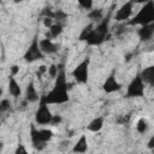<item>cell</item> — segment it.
<instances>
[{
	"instance_id": "1",
	"label": "cell",
	"mask_w": 154,
	"mask_h": 154,
	"mask_svg": "<svg viewBox=\"0 0 154 154\" xmlns=\"http://www.w3.org/2000/svg\"><path fill=\"white\" fill-rule=\"evenodd\" d=\"M59 65V72L54 78V84L52 89L45 94V99L49 105H63L70 101L69 94V82L66 78V70L63 64Z\"/></svg>"
},
{
	"instance_id": "2",
	"label": "cell",
	"mask_w": 154,
	"mask_h": 154,
	"mask_svg": "<svg viewBox=\"0 0 154 154\" xmlns=\"http://www.w3.org/2000/svg\"><path fill=\"white\" fill-rule=\"evenodd\" d=\"M109 34V17H103L96 25L93 26L85 43L88 46H100L102 45Z\"/></svg>"
},
{
	"instance_id": "3",
	"label": "cell",
	"mask_w": 154,
	"mask_h": 154,
	"mask_svg": "<svg viewBox=\"0 0 154 154\" xmlns=\"http://www.w3.org/2000/svg\"><path fill=\"white\" fill-rule=\"evenodd\" d=\"M154 23V0H149L141 6V8L136 12V14L130 18L126 24L128 25H147Z\"/></svg>"
},
{
	"instance_id": "4",
	"label": "cell",
	"mask_w": 154,
	"mask_h": 154,
	"mask_svg": "<svg viewBox=\"0 0 154 154\" xmlns=\"http://www.w3.org/2000/svg\"><path fill=\"white\" fill-rule=\"evenodd\" d=\"M53 131L47 128H37L35 124L30 125V140L31 144L36 150H42L46 148L47 143L52 140Z\"/></svg>"
},
{
	"instance_id": "5",
	"label": "cell",
	"mask_w": 154,
	"mask_h": 154,
	"mask_svg": "<svg viewBox=\"0 0 154 154\" xmlns=\"http://www.w3.org/2000/svg\"><path fill=\"white\" fill-rule=\"evenodd\" d=\"M53 113L49 108V103L46 101L45 99V94L40 96V100H38V106H37V109L35 111V123L37 125H51V122H52V118H53Z\"/></svg>"
},
{
	"instance_id": "6",
	"label": "cell",
	"mask_w": 154,
	"mask_h": 154,
	"mask_svg": "<svg viewBox=\"0 0 154 154\" xmlns=\"http://www.w3.org/2000/svg\"><path fill=\"white\" fill-rule=\"evenodd\" d=\"M89 66H90V58L85 57L81 60L71 71V77L77 84H87L89 81Z\"/></svg>"
},
{
	"instance_id": "7",
	"label": "cell",
	"mask_w": 154,
	"mask_h": 154,
	"mask_svg": "<svg viewBox=\"0 0 154 154\" xmlns=\"http://www.w3.org/2000/svg\"><path fill=\"white\" fill-rule=\"evenodd\" d=\"M146 91V83L143 82L140 72L136 73V76L130 81V83L126 87V94L125 96L129 99H136V97H143Z\"/></svg>"
},
{
	"instance_id": "8",
	"label": "cell",
	"mask_w": 154,
	"mask_h": 154,
	"mask_svg": "<svg viewBox=\"0 0 154 154\" xmlns=\"http://www.w3.org/2000/svg\"><path fill=\"white\" fill-rule=\"evenodd\" d=\"M45 58V53L41 51V47H40V40H38V36L37 34L32 37L29 47L26 48L24 55H23V59L26 61V63H35L37 60H42Z\"/></svg>"
},
{
	"instance_id": "9",
	"label": "cell",
	"mask_w": 154,
	"mask_h": 154,
	"mask_svg": "<svg viewBox=\"0 0 154 154\" xmlns=\"http://www.w3.org/2000/svg\"><path fill=\"white\" fill-rule=\"evenodd\" d=\"M134 5H135V4H134L132 0H129V1L124 2V4L117 10V12H116V14H114V19H116L117 22H119V23H122V22H128V20L131 18V16H132Z\"/></svg>"
},
{
	"instance_id": "10",
	"label": "cell",
	"mask_w": 154,
	"mask_h": 154,
	"mask_svg": "<svg viewBox=\"0 0 154 154\" xmlns=\"http://www.w3.org/2000/svg\"><path fill=\"white\" fill-rule=\"evenodd\" d=\"M120 89H122V84L118 82V79L116 77V72L112 71L108 75V77H106L105 82L102 83V90L106 94H112V93L119 91Z\"/></svg>"
},
{
	"instance_id": "11",
	"label": "cell",
	"mask_w": 154,
	"mask_h": 154,
	"mask_svg": "<svg viewBox=\"0 0 154 154\" xmlns=\"http://www.w3.org/2000/svg\"><path fill=\"white\" fill-rule=\"evenodd\" d=\"M137 36L141 42L150 41L154 36V23H150L147 25H141L140 29L137 30Z\"/></svg>"
},
{
	"instance_id": "12",
	"label": "cell",
	"mask_w": 154,
	"mask_h": 154,
	"mask_svg": "<svg viewBox=\"0 0 154 154\" xmlns=\"http://www.w3.org/2000/svg\"><path fill=\"white\" fill-rule=\"evenodd\" d=\"M24 100H26L28 102H36L40 100L38 93L36 90L35 87V82L31 79L28 82L26 87H25V91H24Z\"/></svg>"
},
{
	"instance_id": "13",
	"label": "cell",
	"mask_w": 154,
	"mask_h": 154,
	"mask_svg": "<svg viewBox=\"0 0 154 154\" xmlns=\"http://www.w3.org/2000/svg\"><path fill=\"white\" fill-rule=\"evenodd\" d=\"M40 47H41V51L46 54H54L58 52V46L53 42V38H49V37H45V38H41L40 40Z\"/></svg>"
},
{
	"instance_id": "14",
	"label": "cell",
	"mask_w": 154,
	"mask_h": 154,
	"mask_svg": "<svg viewBox=\"0 0 154 154\" xmlns=\"http://www.w3.org/2000/svg\"><path fill=\"white\" fill-rule=\"evenodd\" d=\"M7 90H8V94L11 96H13V97L22 96V93H23L22 87H20V84L18 83V81L16 79L14 76H11L10 75V77H8V84H7Z\"/></svg>"
},
{
	"instance_id": "15",
	"label": "cell",
	"mask_w": 154,
	"mask_h": 154,
	"mask_svg": "<svg viewBox=\"0 0 154 154\" xmlns=\"http://www.w3.org/2000/svg\"><path fill=\"white\" fill-rule=\"evenodd\" d=\"M140 75H141V77H142L143 82H144L147 85L154 87V65H149V66L143 67V69L140 71Z\"/></svg>"
},
{
	"instance_id": "16",
	"label": "cell",
	"mask_w": 154,
	"mask_h": 154,
	"mask_svg": "<svg viewBox=\"0 0 154 154\" xmlns=\"http://www.w3.org/2000/svg\"><path fill=\"white\" fill-rule=\"evenodd\" d=\"M103 124H105V117H103V116L95 117V118H93V119L88 123L87 130L90 131V132H94V134L100 132V131L102 130V128H103Z\"/></svg>"
},
{
	"instance_id": "17",
	"label": "cell",
	"mask_w": 154,
	"mask_h": 154,
	"mask_svg": "<svg viewBox=\"0 0 154 154\" xmlns=\"http://www.w3.org/2000/svg\"><path fill=\"white\" fill-rule=\"evenodd\" d=\"M72 152L73 153H87L88 152V138L85 134H82L79 136V138L72 147Z\"/></svg>"
},
{
	"instance_id": "18",
	"label": "cell",
	"mask_w": 154,
	"mask_h": 154,
	"mask_svg": "<svg viewBox=\"0 0 154 154\" xmlns=\"http://www.w3.org/2000/svg\"><path fill=\"white\" fill-rule=\"evenodd\" d=\"M63 30H64V25H63L61 23L57 22V23H54V24L49 28V32H47L46 37H49V38H57L58 36L61 35Z\"/></svg>"
},
{
	"instance_id": "19",
	"label": "cell",
	"mask_w": 154,
	"mask_h": 154,
	"mask_svg": "<svg viewBox=\"0 0 154 154\" xmlns=\"http://www.w3.org/2000/svg\"><path fill=\"white\" fill-rule=\"evenodd\" d=\"M87 17L91 22H100L103 18V11H102V8H91L88 12Z\"/></svg>"
},
{
	"instance_id": "20",
	"label": "cell",
	"mask_w": 154,
	"mask_h": 154,
	"mask_svg": "<svg viewBox=\"0 0 154 154\" xmlns=\"http://www.w3.org/2000/svg\"><path fill=\"white\" fill-rule=\"evenodd\" d=\"M148 129H149V123H148V120H147L144 117H141V118L137 120V123H136V130H137V132L141 134V135H144V134L148 131Z\"/></svg>"
},
{
	"instance_id": "21",
	"label": "cell",
	"mask_w": 154,
	"mask_h": 154,
	"mask_svg": "<svg viewBox=\"0 0 154 154\" xmlns=\"http://www.w3.org/2000/svg\"><path fill=\"white\" fill-rule=\"evenodd\" d=\"M93 26H94V24H93V23H90V24H88L87 26H84V28L82 29V31L79 32L78 40H79V41H83V42H85V40L88 38V36H89V34H90V31H91Z\"/></svg>"
},
{
	"instance_id": "22",
	"label": "cell",
	"mask_w": 154,
	"mask_h": 154,
	"mask_svg": "<svg viewBox=\"0 0 154 154\" xmlns=\"http://www.w3.org/2000/svg\"><path fill=\"white\" fill-rule=\"evenodd\" d=\"M11 106H12V103H11V100H10L8 97L1 99V101H0V111H1V112L8 111V109L11 108Z\"/></svg>"
},
{
	"instance_id": "23",
	"label": "cell",
	"mask_w": 154,
	"mask_h": 154,
	"mask_svg": "<svg viewBox=\"0 0 154 154\" xmlns=\"http://www.w3.org/2000/svg\"><path fill=\"white\" fill-rule=\"evenodd\" d=\"M77 2L83 10H88V11H90L94 6V0H77Z\"/></svg>"
},
{
	"instance_id": "24",
	"label": "cell",
	"mask_w": 154,
	"mask_h": 154,
	"mask_svg": "<svg viewBox=\"0 0 154 154\" xmlns=\"http://www.w3.org/2000/svg\"><path fill=\"white\" fill-rule=\"evenodd\" d=\"M58 72H59V65H57V64H51L49 66H48V76L51 77V78H55L57 77V75H58Z\"/></svg>"
},
{
	"instance_id": "25",
	"label": "cell",
	"mask_w": 154,
	"mask_h": 154,
	"mask_svg": "<svg viewBox=\"0 0 154 154\" xmlns=\"http://www.w3.org/2000/svg\"><path fill=\"white\" fill-rule=\"evenodd\" d=\"M67 18V14L64 12V11H61V10H58V11H55V14H54V19H57L59 23H60V20H65Z\"/></svg>"
},
{
	"instance_id": "26",
	"label": "cell",
	"mask_w": 154,
	"mask_h": 154,
	"mask_svg": "<svg viewBox=\"0 0 154 154\" xmlns=\"http://www.w3.org/2000/svg\"><path fill=\"white\" fill-rule=\"evenodd\" d=\"M47 72H48V66H46L45 64H42V65L38 66V69H37V71H36V76H37L38 78H41V76L45 75V73H47Z\"/></svg>"
},
{
	"instance_id": "27",
	"label": "cell",
	"mask_w": 154,
	"mask_h": 154,
	"mask_svg": "<svg viewBox=\"0 0 154 154\" xmlns=\"http://www.w3.org/2000/svg\"><path fill=\"white\" fill-rule=\"evenodd\" d=\"M54 24V19L51 18V17H43V26L49 29L52 25Z\"/></svg>"
},
{
	"instance_id": "28",
	"label": "cell",
	"mask_w": 154,
	"mask_h": 154,
	"mask_svg": "<svg viewBox=\"0 0 154 154\" xmlns=\"http://www.w3.org/2000/svg\"><path fill=\"white\" fill-rule=\"evenodd\" d=\"M54 14H55V12L54 11H52V8H45L43 11H42V16L43 17H51V18H53L54 19Z\"/></svg>"
},
{
	"instance_id": "29",
	"label": "cell",
	"mask_w": 154,
	"mask_h": 154,
	"mask_svg": "<svg viewBox=\"0 0 154 154\" xmlns=\"http://www.w3.org/2000/svg\"><path fill=\"white\" fill-rule=\"evenodd\" d=\"M61 122H63V118H61V116H53V118H52V122H51V125L55 126V125H59Z\"/></svg>"
},
{
	"instance_id": "30",
	"label": "cell",
	"mask_w": 154,
	"mask_h": 154,
	"mask_svg": "<svg viewBox=\"0 0 154 154\" xmlns=\"http://www.w3.org/2000/svg\"><path fill=\"white\" fill-rule=\"evenodd\" d=\"M26 153H28V150L23 144H18L14 150V154H26Z\"/></svg>"
},
{
	"instance_id": "31",
	"label": "cell",
	"mask_w": 154,
	"mask_h": 154,
	"mask_svg": "<svg viewBox=\"0 0 154 154\" xmlns=\"http://www.w3.org/2000/svg\"><path fill=\"white\" fill-rule=\"evenodd\" d=\"M10 72H11V73H10L11 76H14V77H16V76L19 73V66H18V65H12V66L10 67Z\"/></svg>"
},
{
	"instance_id": "32",
	"label": "cell",
	"mask_w": 154,
	"mask_h": 154,
	"mask_svg": "<svg viewBox=\"0 0 154 154\" xmlns=\"http://www.w3.org/2000/svg\"><path fill=\"white\" fill-rule=\"evenodd\" d=\"M147 148H148L149 150H153V149H154V135L149 137V140H148V142H147Z\"/></svg>"
},
{
	"instance_id": "33",
	"label": "cell",
	"mask_w": 154,
	"mask_h": 154,
	"mask_svg": "<svg viewBox=\"0 0 154 154\" xmlns=\"http://www.w3.org/2000/svg\"><path fill=\"white\" fill-rule=\"evenodd\" d=\"M132 1H134V4H142L143 5V4H146L149 0H132Z\"/></svg>"
},
{
	"instance_id": "34",
	"label": "cell",
	"mask_w": 154,
	"mask_h": 154,
	"mask_svg": "<svg viewBox=\"0 0 154 154\" xmlns=\"http://www.w3.org/2000/svg\"><path fill=\"white\" fill-rule=\"evenodd\" d=\"M23 1H25V0H13L14 4H20V2H23Z\"/></svg>"
},
{
	"instance_id": "35",
	"label": "cell",
	"mask_w": 154,
	"mask_h": 154,
	"mask_svg": "<svg viewBox=\"0 0 154 154\" xmlns=\"http://www.w3.org/2000/svg\"><path fill=\"white\" fill-rule=\"evenodd\" d=\"M153 88H154V87H153Z\"/></svg>"
}]
</instances>
